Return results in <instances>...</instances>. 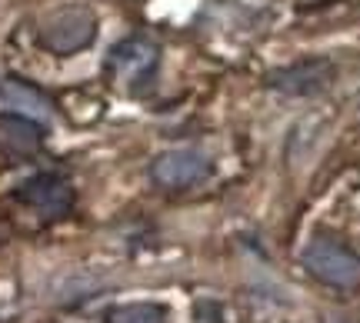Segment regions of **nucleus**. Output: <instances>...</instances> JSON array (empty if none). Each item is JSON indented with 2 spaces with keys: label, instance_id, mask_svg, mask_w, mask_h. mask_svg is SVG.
<instances>
[{
  "label": "nucleus",
  "instance_id": "obj_1",
  "mask_svg": "<svg viewBox=\"0 0 360 323\" xmlns=\"http://www.w3.org/2000/svg\"><path fill=\"white\" fill-rule=\"evenodd\" d=\"M304 270L337 290H350L360 284V253H354L347 244H340L334 237H314L304 253H300Z\"/></svg>",
  "mask_w": 360,
  "mask_h": 323
},
{
  "label": "nucleus",
  "instance_id": "obj_2",
  "mask_svg": "<svg viewBox=\"0 0 360 323\" xmlns=\"http://www.w3.org/2000/svg\"><path fill=\"white\" fill-rule=\"evenodd\" d=\"M97 37V17L87 7H60L44 17L40 44L53 53H77Z\"/></svg>",
  "mask_w": 360,
  "mask_h": 323
},
{
  "label": "nucleus",
  "instance_id": "obj_3",
  "mask_svg": "<svg viewBox=\"0 0 360 323\" xmlns=\"http://www.w3.org/2000/svg\"><path fill=\"white\" fill-rule=\"evenodd\" d=\"M207 173H210V160L200 150H191V147L160 154L150 167V177L167 190H187V187L204 180Z\"/></svg>",
  "mask_w": 360,
  "mask_h": 323
},
{
  "label": "nucleus",
  "instance_id": "obj_4",
  "mask_svg": "<svg viewBox=\"0 0 360 323\" xmlns=\"http://www.w3.org/2000/svg\"><path fill=\"white\" fill-rule=\"evenodd\" d=\"M0 114L24 117V120H34L40 127H47L53 120V104L34 84H27L20 77H7L0 80Z\"/></svg>",
  "mask_w": 360,
  "mask_h": 323
},
{
  "label": "nucleus",
  "instance_id": "obj_5",
  "mask_svg": "<svg viewBox=\"0 0 360 323\" xmlns=\"http://www.w3.org/2000/svg\"><path fill=\"white\" fill-rule=\"evenodd\" d=\"M17 197L24 200L30 210H37L40 217H64L70 204H74V190H70V183L64 177H57V173H37L34 180H27Z\"/></svg>",
  "mask_w": 360,
  "mask_h": 323
},
{
  "label": "nucleus",
  "instance_id": "obj_6",
  "mask_svg": "<svg viewBox=\"0 0 360 323\" xmlns=\"http://www.w3.org/2000/svg\"><path fill=\"white\" fill-rule=\"evenodd\" d=\"M337 67L330 60H304V64L283 67L277 74H270V87L290 97H307V93H321L323 87H330Z\"/></svg>",
  "mask_w": 360,
  "mask_h": 323
},
{
  "label": "nucleus",
  "instance_id": "obj_7",
  "mask_svg": "<svg viewBox=\"0 0 360 323\" xmlns=\"http://www.w3.org/2000/svg\"><path fill=\"white\" fill-rule=\"evenodd\" d=\"M157 67V47L143 37H130L124 44H117L110 53V70L120 84H137L147 80L150 70Z\"/></svg>",
  "mask_w": 360,
  "mask_h": 323
},
{
  "label": "nucleus",
  "instance_id": "obj_8",
  "mask_svg": "<svg viewBox=\"0 0 360 323\" xmlns=\"http://www.w3.org/2000/svg\"><path fill=\"white\" fill-rule=\"evenodd\" d=\"M44 140V133H40V124L34 120H24V117H11V114H0V147L7 150V154H34Z\"/></svg>",
  "mask_w": 360,
  "mask_h": 323
},
{
  "label": "nucleus",
  "instance_id": "obj_9",
  "mask_svg": "<svg viewBox=\"0 0 360 323\" xmlns=\"http://www.w3.org/2000/svg\"><path fill=\"white\" fill-rule=\"evenodd\" d=\"M110 323H167L164 320V310L154 307V303H124V307H114Z\"/></svg>",
  "mask_w": 360,
  "mask_h": 323
}]
</instances>
